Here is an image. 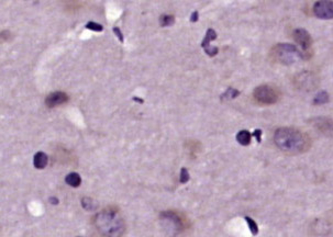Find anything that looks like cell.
<instances>
[{
	"mask_svg": "<svg viewBox=\"0 0 333 237\" xmlns=\"http://www.w3.org/2000/svg\"><path fill=\"white\" fill-rule=\"evenodd\" d=\"M274 142L279 150L290 154L305 153L311 145L310 138L307 134L293 128H281L276 130Z\"/></svg>",
	"mask_w": 333,
	"mask_h": 237,
	"instance_id": "6da1fadb",
	"label": "cell"
},
{
	"mask_svg": "<svg viewBox=\"0 0 333 237\" xmlns=\"http://www.w3.org/2000/svg\"><path fill=\"white\" fill-rule=\"evenodd\" d=\"M95 225L104 237H121L126 229L123 218L114 209L99 212L95 217Z\"/></svg>",
	"mask_w": 333,
	"mask_h": 237,
	"instance_id": "7a4b0ae2",
	"label": "cell"
},
{
	"mask_svg": "<svg viewBox=\"0 0 333 237\" xmlns=\"http://www.w3.org/2000/svg\"><path fill=\"white\" fill-rule=\"evenodd\" d=\"M272 55L275 62L283 65H293L297 61H299L300 58H304L298 47L287 43L277 44L273 47Z\"/></svg>",
	"mask_w": 333,
	"mask_h": 237,
	"instance_id": "3957f363",
	"label": "cell"
},
{
	"mask_svg": "<svg viewBox=\"0 0 333 237\" xmlns=\"http://www.w3.org/2000/svg\"><path fill=\"white\" fill-rule=\"evenodd\" d=\"M253 97L260 104L270 105V104H274L278 101L279 92L274 87L269 85H262L259 86L258 88H255V90L253 92Z\"/></svg>",
	"mask_w": 333,
	"mask_h": 237,
	"instance_id": "277c9868",
	"label": "cell"
},
{
	"mask_svg": "<svg viewBox=\"0 0 333 237\" xmlns=\"http://www.w3.org/2000/svg\"><path fill=\"white\" fill-rule=\"evenodd\" d=\"M293 38L295 42L300 46L302 57H305V53L311 50L312 46V38L309 32L305 29H296L293 33Z\"/></svg>",
	"mask_w": 333,
	"mask_h": 237,
	"instance_id": "5b68a950",
	"label": "cell"
},
{
	"mask_svg": "<svg viewBox=\"0 0 333 237\" xmlns=\"http://www.w3.org/2000/svg\"><path fill=\"white\" fill-rule=\"evenodd\" d=\"M313 14L319 19H333V2L331 0H319L313 6Z\"/></svg>",
	"mask_w": 333,
	"mask_h": 237,
	"instance_id": "8992f818",
	"label": "cell"
},
{
	"mask_svg": "<svg viewBox=\"0 0 333 237\" xmlns=\"http://www.w3.org/2000/svg\"><path fill=\"white\" fill-rule=\"evenodd\" d=\"M160 218H162V221H165L171 224L175 233H181L186 228L185 222H184L182 216L174 211L162 212L160 213Z\"/></svg>",
	"mask_w": 333,
	"mask_h": 237,
	"instance_id": "52a82bcc",
	"label": "cell"
},
{
	"mask_svg": "<svg viewBox=\"0 0 333 237\" xmlns=\"http://www.w3.org/2000/svg\"><path fill=\"white\" fill-rule=\"evenodd\" d=\"M217 39V33L215 30L209 29L206 33V37L203 40V42H201V47H204L205 52L207 53V55L209 56H215L218 54V47L217 46H212L211 45V41L216 40Z\"/></svg>",
	"mask_w": 333,
	"mask_h": 237,
	"instance_id": "ba28073f",
	"label": "cell"
},
{
	"mask_svg": "<svg viewBox=\"0 0 333 237\" xmlns=\"http://www.w3.org/2000/svg\"><path fill=\"white\" fill-rule=\"evenodd\" d=\"M68 96L63 91H55L50 93L45 99V104L49 108H55L57 105L65 104L68 101Z\"/></svg>",
	"mask_w": 333,
	"mask_h": 237,
	"instance_id": "9c48e42d",
	"label": "cell"
},
{
	"mask_svg": "<svg viewBox=\"0 0 333 237\" xmlns=\"http://www.w3.org/2000/svg\"><path fill=\"white\" fill-rule=\"evenodd\" d=\"M47 163H49V157L43 152H38L34 155L33 158V165L37 169H44L46 167Z\"/></svg>",
	"mask_w": 333,
	"mask_h": 237,
	"instance_id": "30bf717a",
	"label": "cell"
},
{
	"mask_svg": "<svg viewBox=\"0 0 333 237\" xmlns=\"http://www.w3.org/2000/svg\"><path fill=\"white\" fill-rule=\"evenodd\" d=\"M317 127L319 128L320 131L324 134L333 133V123L328 120V118H318Z\"/></svg>",
	"mask_w": 333,
	"mask_h": 237,
	"instance_id": "8fae6325",
	"label": "cell"
},
{
	"mask_svg": "<svg viewBox=\"0 0 333 237\" xmlns=\"http://www.w3.org/2000/svg\"><path fill=\"white\" fill-rule=\"evenodd\" d=\"M298 85L300 88H304L306 90H311V89L314 87V81L308 74H305L299 76Z\"/></svg>",
	"mask_w": 333,
	"mask_h": 237,
	"instance_id": "7c38bea8",
	"label": "cell"
},
{
	"mask_svg": "<svg viewBox=\"0 0 333 237\" xmlns=\"http://www.w3.org/2000/svg\"><path fill=\"white\" fill-rule=\"evenodd\" d=\"M65 182H66L67 185L70 186V187L77 188V187L80 186L81 177L77 173H70L66 177H65Z\"/></svg>",
	"mask_w": 333,
	"mask_h": 237,
	"instance_id": "4fadbf2b",
	"label": "cell"
},
{
	"mask_svg": "<svg viewBox=\"0 0 333 237\" xmlns=\"http://www.w3.org/2000/svg\"><path fill=\"white\" fill-rule=\"evenodd\" d=\"M251 140H252V134L246 131V130H242V131H240L236 135V141L243 146H246L251 143Z\"/></svg>",
	"mask_w": 333,
	"mask_h": 237,
	"instance_id": "5bb4252c",
	"label": "cell"
},
{
	"mask_svg": "<svg viewBox=\"0 0 333 237\" xmlns=\"http://www.w3.org/2000/svg\"><path fill=\"white\" fill-rule=\"evenodd\" d=\"M329 93L326 91H320L317 93V96L313 98V104L316 105H321V104H325L329 102Z\"/></svg>",
	"mask_w": 333,
	"mask_h": 237,
	"instance_id": "9a60e30c",
	"label": "cell"
},
{
	"mask_svg": "<svg viewBox=\"0 0 333 237\" xmlns=\"http://www.w3.org/2000/svg\"><path fill=\"white\" fill-rule=\"evenodd\" d=\"M81 205L87 211H95L97 210L98 204L96 201H94L92 198H82L81 199Z\"/></svg>",
	"mask_w": 333,
	"mask_h": 237,
	"instance_id": "2e32d148",
	"label": "cell"
},
{
	"mask_svg": "<svg viewBox=\"0 0 333 237\" xmlns=\"http://www.w3.org/2000/svg\"><path fill=\"white\" fill-rule=\"evenodd\" d=\"M175 22V17L173 15H162L159 18V23L162 27H171Z\"/></svg>",
	"mask_w": 333,
	"mask_h": 237,
	"instance_id": "e0dca14e",
	"label": "cell"
},
{
	"mask_svg": "<svg viewBox=\"0 0 333 237\" xmlns=\"http://www.w3.org/2000/svg\"><path fill=\"white\" fill-rule=\"evenodd\" d=\"M245 221L248 225V228H249V230H251V233L253 235H258L259 234V226H258L257 222H255L253 218L248 217V216H245Z\"/></svg>",
	"mask_w": 333,
	"mask_h": 237,
	"instance_id": "ac0fdd59",
	"label": "cell"
},
{
	"mask_svg": "<svg viewBox=\"0 0 333 237\" xmlns=\"http://www.w3.org/2000/svg\"><path fill=\"white\" fill-rule=\"evenodd\" d=\"M240 92L234 88H229L227 91L222 94V99H234L239 96Z\"/></svg>",
	"mask_w": 333,
	"mask_h": 237,
	"instance_id": "d6986e66",
	"label": "cell"
},
{
	"mask_svg": "<svg viewBox=\"0 0 333 237\" xmlns=\"http://www.w3.org/2000/svg\"><path fill=\"white\" fill-rule=\"evenodd\" d=\"M86 29L92 30V31H96V32H102L104 30L102 25H99V23H97V22H93V21H89L87 23Z\"/></svg>",
	"mask_w": 333,
	"mask_h": 237,
	"instance_id": "ffe728a7",
	"label": "cell"
},
{
	"mask_svg": "<svg viewBox=\"0 0 333 237\" xmlns=\"http://www.w3.org/2000/svg\"><path fill=\"white\" fill-rule=\"evenodd\" d=\"M189 173L186 168H182L181 170V178H180V181L181 183H186L189 180Z\"/></svg>",
	"mask_w": 333,
	"mask_h": 237,
	"instance_id": "44dd1931",
	"label": "cell"
},
{
	"mask_svg": "<svg viewBox=\"0 0 333 237\" xmlns=\"http://www.w3.org/2000/svg\"><path fill=\"white\" fill-rule=\"evenodd\" d=\"M10 38V32L9 31H4L0 33V40L4 41V42H6V41H8Z\"/></svg>",
	"mask_w": 333,
	"mask_h": 237,
	"instance_id": "7402d4cb",
	"label": "cell"
},
{
	"mask_svg": "<svg viewBox=\"0 0 333 237\" xmlns=\"http://www.w3.org/2000/svg\"><path fill=\"white\" fill-rule=\"evenodd\" d=\"M114 32H115V34L117 35V37L119 38V40H120V42L123 43L124 39H123V35H122V33H121V30L119 29V28H114Z\"/></svg>",
	"mask_w": 333,
	"mask_h": 237,
	"instance_id": "603a6c76",
	"label": "cell"
},
{
	"mask_svg": "<svg viewBox=\"0 0 333 237\" xmlns=\"http://www.w3.org/2000/svg\"><path fill=\"white\" fill-rule=\"evenodd\" d=\"M253 135L255 136V138H257L258 142L260 143V142H261V135H262V131H261V130H255L254 133H253Z\"/></svg>",
	"mask_w": 333,
	"mask_h": 237,
	"instance_id": "cb8c5ba5",
	"label": "cell"
},
{
	"mask_svg": "<svg viewBox=\"0 0 333 237\" xmlns=\"http://www.w3.org/2000/svg\"><path fill=\"white\" fill-rule=\"evenodd\" d=\"M198 13H197V11H195V13H193L192 14V17H190V21H192V22H196V21H197L198 20Z\"/></svg>",
	"mask_w": 333,
	"mask_h": 237,
	"instance_id": "d4e9b609",
	"label": "cell"
},
{
	"mask_svg": "<svg viewBox=\"0 0 333 237\" xmlns=\"http://www.w3.org/2000/svg\"><path fill=\"white\" fill-rule=\"evenodd\" d=\"M50 202L51 204H58V200L55 198V197H53V198H50Z\"/></svg>",
	"mask_w": 333,
	"mask_h": 237,
	"instance_id": "484cf974",
	"label": "cell"
}]
</instances>
